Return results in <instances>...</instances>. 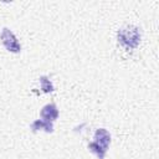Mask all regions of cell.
Segmentation results:
<instances>
[{
  "instance_id": "6",
  "label": "cell",
  "mask_w": 159,
  "mask_h": 159,
  "mask_svg": "<svg viewBox=\"0 0 159 159\" xmlns=\"http://www.w3.org/2000/svg\"><path fill=\"white\" fill-rule=\"evenodd\" d=\"M88 149H89L92 153H94L99 159H103L104 155H106V152H107V150H104L103 148H101L99 145H97L94 142H91V143L88 144Z\"/></svg>"
},
{
  "instance_id": "7",
  "label": "cell",
  "mask_w": 159,
  "mask_h": 159,
  "mask_svg": "<svg viewBox=\"0 0 159 159\" xmlns=\"http://www.w3.org/2000/svg\"><path fill=\"white\" fill-rule=\"evenodd\" d=\"M40 83H41V89H42L45 93L53 91V86H52V83L50 82V80H48L46 76L40 77Z\"/></svg>"
},
{
  "instance_id": "5",
  "label": "cell",
  "mask_w": 159,
  "mask_h": 159,
  "mask_svg": "<svg viewBox=\"0 0 159 159\" xmlns=\"http://www.w3.org/2000/svg\"><path fill=\"white\" fill-rule=\"evenodd\" d=\"M31 129H32L34 132L42 129V130L50 133V132L53 130V125H52L51 122H46V120H43V119H37V120H35V122L31 124Z\"/></svg>"
},
{
  "instance_id": "3",
  "label": "cell",
  "mask_w": 159,
  "mask_h": 159,
  "mask_svg": "<svg viewBox=\"0 0 159 159\" xmlns=\"http://www.w3.org/2000/svg\"><path fill=\"white\" fill-rule=\"evenodd\" d=\"M93 138H94L93 142H94L97 145H99V147L103 148L104 150L108 149V145H109V143H111V134H109V132H108L107 129H104V128L97 129Z\"/></svg>"
},
{
  "instance_id": "1",
  "label": "cell",
  "mask_w": 159,
  "mask_h": 159,
  "mask_svg": "<svg viewBox=\"0 0 159 159\" xmlns=\"http://www.w3.org/2000/svg\"><path fill=\"white\" fill-rule=\"evenodd\" d=\"M118 42H120L123 46L125 47H137L138 43L140 42V31L137 26H124L122 27L118 34Z\"/></svg>"
},
{
  "instance_id": "2",
  "label": "cell",
  "mask_w": 159,
  "mask_h": 159,
  "mask_svg": "<svg viewBox=\"0 0 159 159\" xmlns=\"http://www.w3.org/2000/svg\"><path fill=\"white\" fill-rule=\"evenodd\" d=\"M1 42L5 46V48L12 53H19L21 51V45L19 43L16 36L14 35V32L11 30H9L7 27H4L0 35Z\"/></svg>"
},
{
  "instance_id": "4",
  "label": "cell",
  "mask_w": 159,
  "mask_h": 159,
  "mask_svg": "<svg viewBox=\"0 0 159 159\" xmlns=\"http://www.w3.org/2000/svg\"><path fill=\"white\" fill-rule=\"evenodd\" d=\"M40 114H41V119L52 123V122H53L55 119H57V117H58V109H57L56 104L48 103V104H46V106L42 107Z\"/></svg>"
}]
</instances>
